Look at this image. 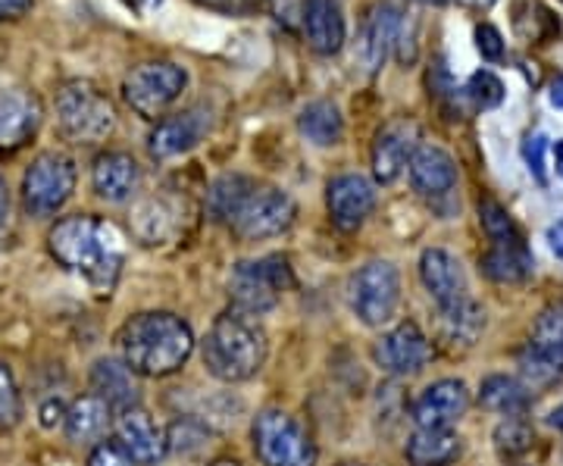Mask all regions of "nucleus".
<instances>
[{
	"label": "nucleus",
	"instance_id": "1",
	"mask_svg": "<svg viewBox=\"0 0 563 466\" xmlns=\"http://www.w3.org/2000/svg\"><path fill=\"white\" fill-rule=\"evenodd\" d=\"M47 247L57 264L85 276L95 288L110 291L120 279L122 260H125L120 235L113 232V225L98 217L79 213L60 220L47 235Z\"/></svg>",
	"mask_w": 563,
	"mask_h": 466
},
{
	"label": "nucleus",
	"instance_id": "2",
	"mask_svg": "<svg viewBox=\"0 0 563 466\" xmlns=\"http://www.w3.org/2000/svg\"><path fill=\"white\" fill-rule=\"evenodd\" d=\"M120 351L132 373L161 379V376L176 373L191 357L195 335H191V325L176 313L151 310V313H135L132 320H125L120 329Z\"/></svg>",
	"mask_w": 563,
	"mask_h": 466
},
{
	"label": "nucleus",
	"instance_id": "3",
	"mask_svg": "<svg viewBox=\"0 0 563 466\" xmlns=\"http://www.w3.org/2000/svg\"><path fill=\"white\" fill-rule=\"evenodd\" d=\"M203 366L220 382H247L266 364V335L254 317L229 310L213 320L201 345Z\"/></svg>",
	"mask_w": 563,
	"mask_h": 466
},
{
	"label": "nucleus",
	"instance_id": "4",
	"mask_svg": "<svg viewBox=\"0 0 563 466\" xmlns=\"http://www.w3.org/2000/svg\"><path fill=\"white\" fill-rule=\"evenodd\" d=\"M57 122L73 144L103 142L117 125V107L98 85L76 79L57 91Z\"/></svg>",
	"mask_w": 563,
	"mask_h": 466
},
{
	"label": "nucleus",
	"instance_id": "5",
	"mask_svg": "<svg viewBox=\"0 0 563 466\" xmlns=\"http://www.w3.org/2000/svg\"><path fill=\"white\" fill-rule=\"evenodd\" d=\"M295 288V276L285 257H263L254 264H239L229 279L232 310L261 317L279 304L282 291Z\"/></svg>",
	"mask_w": 563,
	"mask_h": 466
},
{
	"label": "nucleus",
	"instance_id": "6",
	"mask_svg": "<svg viewBox=\"0 0 563 466\" xmlns=\"http://www.w3.org/2000/svg\"><path fill=\"white\" fill-rule=\"evenodd\" d=\"M254 451L263 466H313L317 447L307 429L285 410H263L254 420Z\"/></svg>",
	"mask_w": 563,
	"mask_h": 466
},
{
	"label": "nucleus",
	"instance_id": "7",
	"mask_svg": "<svg viewBox=\"0 0 563 466\" xmlns=\"http://www.w3.org/2000/svg\"><path fill=\"white\" fill-rule=\"evenodd\" d=\"M185 85H188V73L181 66H176V63H139L122 81V98L139 116L157 120L173 103L179 101Z\"/></svg>",
	"mask_w": 563,
	"mask_h": 466
},
{
	"label": "nucleus",
	"instance_id": "8",
	"mask_svg": "<svg viewBox=\"0 0 563 466\" xmlns=\"http://www.w3.org/2000/svg\"><path fill=\"white\" fill-rule=\"evenodd\" d=\"M295 217H298V203L291 201V195L269 185H254L239 203L235 217L229 220V229L242 242H263L288 232Z\"/></svg>",
	"mask_w": 563,
	"mask_h": 466
},
{
	"label": "nucleus",
	"instance_id": "9",
	"mask_svg": "<svg viewBox=\"0 0 563 466\" xmlns=\"http://www.w3.org/2000/svg\"><path fill=\"white\" fill-rule=\"evenodd\" d=\"M76 191V163L60 151H44L22 176V203L32 217H54Z\"/></svg>",
	"mask_w": 563,
	"mask_h": 466
},
{
	"label": "nucleus",
	"instance_id": "10",
	"mask_svg": "<svg viewBox=\"0 0 563 466\" xmlns=\"http://www.w3.org/2000/svg\"><path fill=\"white\" fill-rule=\"evenodd\" d=\"M398 304H401V276L395 264L373 260L357 269V276L351 279V310L357 313L363 325L379 329L391 323Z\"/></svg>",
	"mask_w": 563,
	"mask_h": 466
},
{
	"label": "nucleus",
	"instance_id": "11",
	"mask_svg": "<svg viewBox=\"0 0 563 466\" xmlns=\"http://www.w3.org/2000/svg\"><path fill=\"white\" fill-rule=\"evenodd\" d=\"M420 147V125L410 116H395L388 120L376 132V142H373V176L376 182L391 185L398 182L407 163L413 157V151Z\"/></svg>",
	"mask_w": 563,
	"mask_h": 466
},
{
	"label": "nucleus",
	"instance_id": "12",
	"mask_svg": "<svg viewBox=\"0 0 563 466\" xmlns=\"http://www.w3.org/2000/svg\"><path fill=\"white\" fill-rule=\"evenodd\" d=\"M376 364L391 376H413L432 360V345L417 323H398L376 342Z\"/></svg>",
	"mask_w": 563,
	"mask_h": 466
},
{
	"label": "nucleus",
	"instance_id": "13",
	"mask_svg": "<svg viewBox=\"0 0 563 466\" xmlns=\"http://www.w3.org/2000/svg\"><path fill=\"white\" fill-rule=\"evenodd\" d=\"M44 107L41 98L29 88H7L0 95V151L13 154L35 138Z\"/></svg>",
	"mask_w": 563,
	"mask_h": 466
},
{
	"label": "nucleus",
	"instance_id": "14",
	"mask_svg": "<svg viewBox=\"0 0 563 466\" xmlns=\"http://www.w3.org/2000/svg\"><path fill=\"white\" fill-rule=\"evenodd\" d=\"M325 203H329L332 223L339 225L342 232H354L373 213V207H376V188L361 173H344V176H335L329 182Z\"/></svg>",
	"mask_w": 563,
	"mask_h": 466
},
{
	"label": "nucleus",
	"instance_id": "15",
	"mask_svg": "<svg viewBox=\"0 0 563 466\" xmlns=\"http://www.w3.org/2000/svg\"><path fill=\"white\" fill-rule=\"evenodd\" d=\"M113 432H117V442L132 454L135 464H161L163 457H166V451H169L166 432L154 423V417L144 407L120 410V417L113 420Z\"/></svg>",
	"mask_w": 563,
	"mask_h": 466
},
{
	"label": "nucleus",
	"instance_id": "16",
	"mask_svg": "<svg viewBox=\"0 0 563 466\" xmlns=\"http://www.w3.org/2000/svg\"><path fill=\"white\" fill-rule=\"evenodd\" d=\"M207 132H210V113L195 107V110H185V113L157 122V129L147 138V151L154 160H169V157H179V154H188L191 147H198Z\"/></svg>",
	"mask_w": 563,
	"mask_h": 466
},
{
	"label": "nucleus",
	"instance_id": "17",
	"mask_svg": "<svg viewBox=\"0 0 563 466\" xmlns=\"http://www.w3.org/2000/svg\"><path fill=\"white\" fill-rule=\"evenodd\" d=\"M404 29V16L398 7L391 3H373L366 10V20L361 29V44H357V57H361L363 69L366 73H376L385 60H388V51L398 44Z\"/></svg>",
	"mask_w": 563,
	"mask_h": 466
},
{
	"label": "nucleus",
	"instance_id": "18",
	"mask_svg": "<svg viewBox=\"0 0 563 466\" xmlns=\"http://www.w3.org/2000/svg\"><path fill=\"white\" fill-rule=\"evenodd\" d=\"M470 410V388L461 379H442L422 391L413 404V423L420 429H451Z\"/></svg>",
	"mask_w": 563,
	"mask_h": 466
},
{
	"label": "nucleus",
	"instance_id": "19",
	"mask_svg": "<svg viewBox=\"0 0 563 466\" xmlns=\"http://www.w3.org/2000/svg\"><path fill=\"white\" fill-rule=\"evenodd\" d=\"M420 279L422 285H426V291H429V298L439 304V310H442V307L457 304L463 298H470L461 260H457L451 251H444V247H429V251H422Z\"/></svg>",
	"mask_w": 563,
	"mask_h": 466
},
{
	"label": "nucleus",
	"instance_id": "20",
	"mask_svg": "<svg viewBox=\"0 0 563 466\" xmlns=\"http://www.w3.org/2000/svg\"><path fill=\"white\" fill-rule=\"evenodd\" d=\"M185 220V203L169 195H151L132 210V232L141 244H166L179 235Z\"/></svg>",
	"mask_w": 563,
	"mask_h": 466
},
{
	"label": "nucleus",
	"instance_id": "21",
	"mask_svg": "<svg viewBox=\"0 0 563 466\" xmlns=\"http://www.w3.org/2000/svg\"><path fill=\"white\" fill-rule=\"evenodd\" d=\"M407 169H410L413 191L422 198H444L457 185V163L435 144H420L407 163Z\"/></svg>",
	"mask_w": 563,
	"mask_h": 466
},
{
	"label": "nucleus",
	"instance_id": "22",
	"mask_svg": "<svg viewBox=\"0 0 563 466\" xmlns=\"http://www.w3.org/2000/svg\"><path fill=\"white\" fill-rule=\"evenodd\" d=\"M303 35L320 57L339 54L347 38L342 3L339 0H303Z\"/></svg>",
	"mask_w": 563,
	"mask_h": 466
},
{
	"label": "nucleus",
	"instance_id": "23",
	"mask_svg": "<svg viewBox=\"0 0 563 466\" xmlns=\"http://www.w3.org/2000/svg\"><path fill=\"white\" fill-rule=\"evenodd\" d=\"M141 182V166L132 154L125 151H107L95 160L91 169V185L101 195L103 201L122 203L135 195V188Z\"/></svg>",
	"mask_w": 563,
	"mask_h": 466
},
{
	"label": "nucleus",
	"instance_id": "24",
	"mask_svg": "<svg viewBox=\"0 0 563 466\" xmlns=\"http://www.w3.org/2000/svg\"><path fill=\"white\" fill-rule=\"evenodd\" d=\"M113 423V410L110 404L98 398V395H81L79 401H73V407L66 410L63 417V426L69 442L76 445H91V442H101L103 432Z\"/></svg>",
	"mask_w": 563,
	"mask_h": 466
},
{
	"label": "nucleus",
	"instance_id": "25",
	"mask_svg": "<svg viewBox=\"0 0 563 466\" xmlns=\"http://www.w3.org/2000/svg\"><path fill=\"white\" fill-rule=\"evenodd\" d=\"M139 373H132L125 360H98L91 369V388L95 395L103 398L110 410H129V407H139V382H135Z\"/></svg>",
	"mask_w": 563,
	"mask_h": 466
},
{
	"label": "nucleus",
	"instance_id": "26",
	"mask_svg": "<svg viewBox=\"0 0 563 466\" xmlns=\"http://www.w3.org/2000/svg\"><path fill=\"white\" fill-rule=\"evenodd\" d=\"M485 329V313L483 307L476 304L473 298H463L457 304L442 307L439 310V332H442V342L448 347H473L476 339L483 335Z\"/></svg>",
	"mask_w": 563,
	"mask_h": 466
},
{
	"label": "nucleus",
	"instance_id": "27",
	"mask_svg": "<svg viewBox=\"0 0 563 466\" xmlns=\"http://www.w3.org/2000/svg\"><path fill=\"white\" fill-rule=\"evenodd\" d=\"M483 273L498 285H517L532 276V254L526 242H510V244H492L483 254Z\"/></svg>",
	"mask_w": 563,
	"mask_h": 466
},
{
	"label": "nucleus",
	"instance_id": "28",
	"mask_svg": "<svg viewBox=\"0 0 563 466\" xmlns=\"http://www.w3.org/2000/svg\"><path fill=\"white\" fill-rule=\"evenodd\" d=\"M404 454L413 466H444L461 454V439L451 429H417Z\"/></svg>",
	"mask_w": 563,
	"mask_h": 466
},
{
	"label": "nucleus",
	"instance_id": "29",
	"mask_svg": "<svg viewBox=\"0 0 563 466\" xmlns=\"http://www.w3.org/2000/svg\"><path fill=\"white\" fill-rule=\"evenodd\" d=\"M479 404L492 413H501V417H523L532 404V395L520 379L495 373L479 386Z\"/></svg>",
	"mask_w": 563,
	"mask_h": 466
},
{
	"label": "nucleus",
	"instance_id": "30",
	"mask_svg": "<svg viewBox=\"0 0 563 466\" xmlns=\"http://www.w3.org/2000/svg\"><path fill=\"white\" fill-rule=\"evenodd\" d=\"M298 129L310 144L317 147H332L344 138V116L335 101L307 103L298 116Z\"/></svg>",
	"mask_w": 563,
	"mask_h": 466
},
{
	"label": "nucleus",
	"instance_id": "31",
	"mask_svg": "<svg viewBox=\"0 0 563 466\" xmlns=\"http://www.w3.org/2000/svg\"><path fill=\"white\" fill-rule=\"evenodd\" d=\"M526 347L542 354L544 360L563 366V301L548 304L536 317V325H532V335H529Z\"/></svg>",
	"mask_w": 563,
	"mask_h": 466
},
{
	"label": "nucleus",
	"instance_id": "32",
	"mask_svg": "<svg viewBox=\"0 0 563 466\" xmlns=\"http://www.w3.org/2000/svg\"><path fill=\"white\" fill-rule=\"evenodd\" d=\"M514 29L526 41H536V44H544L548 38L561 35L558 16L539 0H514Z\"/></svg>",
	"mask_w": 563,
	"mask_h": 466
},
{
	"label": "nucleus",
	"instance_id": "33",
	"mask_svg": "<svg viewBox=\"0 0 563 466\" xmlns=\"http://www.w3.org/2000/svg\"><path fill=\"white\" fill-rule=\"evenodd\" d=\"M254 188L251 179H244V176H220L217 182L210 185V191H207V210H210V217L217 220V223H225L235 217V210H239V203L244 201V195Z\"/></svg>",
	"mask_w": 563,
	"mask_h": 466
},
{
	"label": "nucleus",
	"instance_id": "34",
	"mask_svg": "<svg viewBox=\"0 0 563 466\" xmlns=\"http://www.w3.org/2000/svg\"><path fill=\"white\" fill-rule=\"evenodd\" d=\"M536 445V429L520 417H507L501 426L495 429V447L501 457H523L526 451Z\"/></svg>",
	"mask_w": 563,
	"mask_h": 466
},
{
	"label": "nucleus",
	"instance_id": "35",
	"mask_svg": "<svg viewBox=\"0 0 563 466\" xmlns=\"http://www.w3.org/2000/svg\"><path fill=\"white\" fill-rule=\"evenodd\" d=\"M479 220H483L485 235L492 238V244L523 242V235H520V229H517V223L510 220V213H507V210H504V207L498 201L485 198V201L479 203Z\"/></svg>",
	"mask_w": 563,
	"mask_h": 466
},
{
	"label": "nucleus",
	"instance_id": "36",
	"mask_svg": "<svg viewBox=\"0 0 563 466\" xmlns=\"http://www.w3.org/2000/svg\"><path fill=\"white\" fill-rule=\"evenodd\" d=\"M466 95H470V101L476 103V107L492 110V107H498L504 101V85L495 73L479 69V73H473L470 81H466Z\"/></svg>",
	"mask_w": 563,
	"mask_h": 466
},
{
	"label": "nucleus",
	"instance_id": "37",
	"mask_svg": "<svg viewBox=\"0 0 563 466\" xmlns=\"http://www.w3.org/2000/svg\"><path fill=\"white\" fill-rule=\"evenodd\" d=\"M166 445H169V451H176V454H198L207 445V429L201 423H195V420H179V423H173V429H169Z\"/></svg>",
	"mask_w": 563,
	"mask_h": 466
},
{
	"label": "nucleus",
	"instance_id": "38",
	"mask_svg": "<svg viewBox=\"0 0 563 466\" xmlns=\"http://www.w3.org/2000/svg\"><path fill=\"white\" fill-rule=\"evenodd\" d=\"M22 417V398L20 388L13 382V373L0 364V423L13 426Z\"/></svg>",
	"mask_w": 563,
	"mask_h": 466
},
{
	"label": "nucleus",
	"instance_id": "39",
	"mask_svg": "<svg viewBox=\"0 0 563 466\" xmlns=\"http://www.w3.org/2000/svg\"><path fill=\"white\" fill-rule=\"evenodd\" d=\"M544 151H548V138H544L542 132H536V135H529L523 144V157L526 166H529V173L536 176V182L548 185V166H544Z\"/></svg>",
	"mask_w": 563,
	"mask_h": 466
},
{
	"label": "nucleus",
	"instance_id": "40",
	"mask_svg": "<svg viewBox=\"0 0 563 466\" xmlns=\"http://www.w3.org/2000/svg\"><path fill=\"white\" fill-rule=\"evenodd\" d=\"M88 466H135V461L120 442H101V445L91 447Z\"/></svg>",
	"mask_w": 563,
	"mask_h": 466
},
{
	"label": "nucleus",
	"instance_id": "41",
	"mask_svg": "<svg viewBox=\"0 0 563 466\" xmlns=\"http://www.w3.org/2000/svg\"><path fill=\"white\" fill-rule=\"evenodd\" d=\"M476 47H479V54H483V60L488 63H498L504 57V38L501 32L495 29V25H488L483 22L479 29H476Z\"/></svg>",
	"mask_w": 563,
	"mask_h": 466
},
{
	"label": "nucleus",
	"instance_id": "42",
	"mask_svg": "<svg viewBox=\"0 0 563 466\" xmlns=\"http://www.w3.org/2000/svg\"><path fill=\"white\" fill-rule=\"evenodd\" d=\"M29 7H32V0H0V22L20 20L29 13Z\"/></svg>",
	"mask_w": 563,
	"mask_h": 466
},
{
	"label": "nucleus",
	"instance_id": "43",
	"mask_svg": "<svg viewBox=\"0 0 563 466\" xmlns=\"http://www.w3.org/2000/svg\"><path fill=\"white\" fill-rule=\"evenodd\" d=\"M7 229H10V191H7V182L0 176V242L7 238Z\"/></svg>",
	"mask_w": 563,
	"mask_h": 466
},
{
	"label": "nucleus",
	"instance_id": "44",
	"mask_svg": "<svg viewBox=\"0 0 563 466\" xmlns=\"http://www.w3.org/2000/svg\"><path fill=\"white\" fill-rule=\"evenodd\" d=\"M548 242H551V251H554L558 257H563V217L548 229Z\"/></svg>",
	"mask_w": 563,
	"mask_h": 466
},
{
	"label": "nucleus",
	"instance_id": "45",
	"mask_svg": "<svg viewBox=\"0 0 563 466\" xmlns=\"http://www.w3.org/2000/svg\"><path fill=\"white\" fill-rule=\"evenodd\" d=\"M125 3H132V7H135L139 13H144V16H147V13H154V10L161 7L163 0H125Z\"/></svg>",
	"mask_w": 563,
	"mask_h": 466
},
{
	"label": "nucleus",
	"instance_id": "46",
	"mask_svg": "<svg viewBox=\"0 0 563 466\" xmlns=\"http://www.w3.org/2000/svg\"><path fill=\"white\" fill-rule=\"evenodd\" d=\"M551 103H554L558 110H563V76L551 85Z\"/></svg>",
	"mask_w": 563,
	"mask_h": 466
},
{
	"label": "nucleus",
	"instance_id": "47",
	"mask_svg": "<svg viewBox=\"0 0 563 466\" xmlns=\"http://www.w3.org/2000/svg\"><path fill=\"white\" fill-rule=\"evenodd\" d=\"M461 3L463 7H470V10H479V13H483V10H488L495 0H461Z\"/></svg>",
	"mask_w": 563,
	"mask_h": 466
},
{
	"label": "nucleus",
	"instance_id": "48",
	"mask_svg": "<svg viewBox=\"0 0 563 466\" xmlns=\"http://www.w3.org/2000/svg\"><path fill=\"white\" fill-rule=\"evenodd\" d=\"M554 169H558V176L563 179V142L554 144Z\"/></svg>",
	"mask_w": 563,
	"mask_h": 466
},
{
	"label": "nucleus",
	"instance_id": "49",
	"mask_svg": "<svg viewBox=\"0 0 563 466\" xmlns=\"http://www.w3.org/2000/svg\"><path fill=\"white\" fill-rule=\"evenodd\" d=\"M551 426L558 429V432H561V435H563V404L558 407L554 413H551Z\"/></svg>",
	"mask_w": 563,
	"mask_h": 466
},
{
	"label": "nucleus",
	"instance_id": "50",
	"mask_svg": "<svg viewBox=\"0 0 563 466\" xmlns=\"http://www.w3.org/2000/svg\"><path fill=\"white\" fill-rule=\"evenodd\" d=\"M201 3H207V7H232L235 0H201Z\"/></svg>",
	"mask_w": 563,
	"mask_h": 466
},
{
	"label": "nucleus",
	"instance_id": "51",
	"mask_svg": "<svg viewBox=\"0 0 563 466\" xmlns=\"http://www.w3.org/2000/svg\"><path fill=\"white\" fill-rule=\"evenodd\" d=\"M210 466H239V464H235V461H213Z\"/></svg>",
	"mask_w": 563,
	"mask_h": 466
},
{
	"label": "nucleus",
	"instance_id": "52",
	"mask_svg": "<svg viewBox=\"0 0 563 466\" xmlns=\"http://www.w3.org/2000/svg\"><path fill=\"white\" fill-rule=\"evenodd\" d=\"M417 3H429V7H439V3H448V0H417Z\"/></svg>",
	"mask_w": 563,
	"mask_h": 466
},
{
	"label": "nucleus",
	"instance_id": "53",
	"mask_svg": "<svg viewBox=\"0 0 563 466\" xmlns=\"http://www.w3.org/2000/svg\"><path fill=\"white\" fill-rule=\"evenodd\" d=\"M251 3H269V0H251Z\"/></svg>",
	"mask_w": 563,
	"mask_h": 466
}]
</instances>
